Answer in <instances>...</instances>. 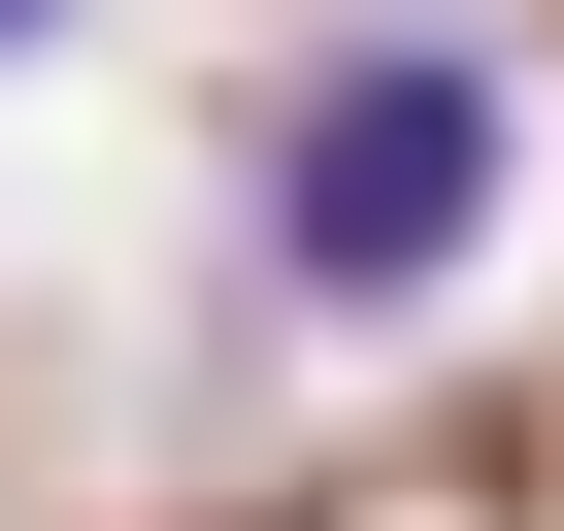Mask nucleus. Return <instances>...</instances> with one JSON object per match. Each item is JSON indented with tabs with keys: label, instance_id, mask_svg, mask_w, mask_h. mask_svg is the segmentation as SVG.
<instances>
[{
	"label": "nucleus",
	"instance_id": "obj_1",
	"mask_svg": "<svg viewBox=\"0 0 564 531\" xmlns=\"http://www.w3.org/2000/svg\"><path fill=\"white\" fill-rule=\"evenodd\" d=\"M232 199H265V300H300V333H432L465 266L531 232V100H498V34L366 0V34H300V67H265Z\"/></svg>",
	"mask_w": 564,
	"mask_h": 531
},
{
	"label": "nucleus",
	"instance_id": "obj_2",
	"mask_svg": "<svg viewBox=\"0 0 564 531\" xmlns=\"http://www.w3.org/2000/svg\"><path fill=\"white\" fill-rule=\"evenodd\" d=\"M34 34H67V0H0V67H34Z\"/></svg>",
	"mask_w": 564,
	"mask_h": 531
}]
</instances>
